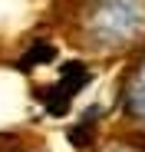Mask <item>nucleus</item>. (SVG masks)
<instances>
[{
	"label": "nucleus",
	"instance_id": "obj_1",
	"mask_svg": "<svg viewBox=\"0 0 145 152\" xmlns=\"http://www.w3.org/2000/svg\"><path fill=\"white\" fill-rule=\"evenodd\" d=\"M83 33L92 50H125L145 37V0H92L83 10Z\"/></svg>",
	"mask_w": 145,
	"mask_h": 152
},
{
	"label": "nucleus",
	"instance_id": "obj_2",
	"mask_svg": "<svg viewBox=\"0 0 145 152\" xmlns=\"http://www.w3.org/2000/svg\"><path fill=\"white\" fill-rule=\"evenodd\" d=\"M89 86V69L86 63H66L63 73H59V80L43 93V106L50 116H66L69 103H72V96H76L79 89Z\"/></svg>",
	"mask_w": 145,
	"mask_h": 152
},
{
	"label": "nucleus",
	"instance_id": "obj_3",
	"mask_svg": "<svg viewBox=\"0 0 145 152\" xmlns=\"http://www.w3.org/2000/svg\"><path fill=\"white\" fill-rule=\"evenodd\" d=\"M122 113L129 116V122L135 126V132L145 139V60L132 69L129 83L122 89Z\"/></svg>",
	"mask_w": 145,
	"mask_h": 152
},
{
	"label": "nucleus",
	"instance_id": "obj_4",
	"mask_svg": "<svg viewBox=\"0 0 145 152\" xmlns=\"http://www.w3.org/2000/svg\"><path fill=\"white\" fill-rule=\"evenodd\" d=\"M96 113H99V109H89V113L69 129V142L76 145V149H86V145L96 142Z\"/></svg>",
	"mask_w": 145,
	"mask_h": 152
},
{
	"label": "nucleus",
	"instance_id": "obj_5",
	"mask_svg": "<svg viewBox=\"0 0 145 152\" xmlns=\"http://www.w3.org/2000/svg\"><path fill=\"white\" fill-rule=\"evenodd\" d=\"M56 56V50H53V43H46V40H36L30 50H27V53H23L20 56V69H33V66H40V63H50Z\"/></svg>",
	"mask_w": 145,
	"mask_h": 152
},
{
	"label": "nucleus",
	"instance_id": "obj_6",
	"mask_svg": "<svg viewBox=\"0 0 145 152\" xmlns=\"http://www.w3.org/2000/svg\"><path fill=\"white\" fill-rule=\"evenodd\" d=\"M109 152H138V149H129V145H112Z\"/></svg>",
	"mask_w": 145,
	"mask_h": 152
}]
</instances>
